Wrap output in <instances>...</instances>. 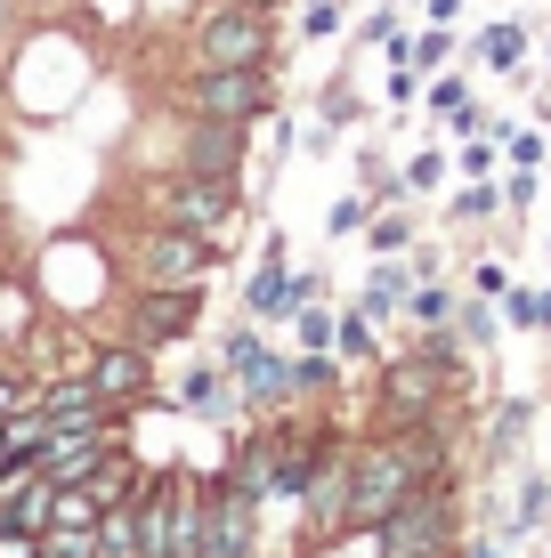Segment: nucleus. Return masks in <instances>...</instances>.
<instances>
[{
  "instance_id": "49",
  "label": "nucleus",
  "mask_w": 551,
  "mask_h": 558,
  "mask_svg": "<svg viewBox=\"0 0 551 558\" xmlns=\"http://www.w3.org/2000/svg\"><path fill=\"white\" fill-rule=\"evenodd\" d=\"M543 453H551V413H543Z\"/></svg>"
},
{
  "instance_id": "15",
  "label": "nucleus",
  "mask_w": 551,
  "mask_h": 558,
  "mask_svg": "<svg viewBox=\"0 0 551 558\" xmlns=\"http://www.w3.org/2000/svg\"><path fill=\"white\" fill-rule=\"evenodd\" d=\"M536 421H543L536 397H503V405L487 413V437H479L487 470H519V461H527V437H536Z\"/></svg>"
},
{
  "instance_id": "5",
  "label": "nucleus",
  "mask_w": 551,
  "mask_h": 558,
  "mask_svg": "<svg viewBox=\"0 0 551 558\" xmlns=\"http://www.w3.org/2000/svg\"><path fill=\"white\" fill-rule=\"evenodd\" d=\"M195 65H284V25L252 0H203L187 16V73Z\"/></svg>"
},
{
  "instance_id": "26",
  "label": "nucleus",
  "mask_w": 551,
  "mask_h": 558,
  "mask_svg": "<svg viewBox=\"0 0 551 558\" xmlns=\"http://www.w3.org/2000/svg\"><path fill=\"white\" fill-rule=\"evenodd\" d=\"M106 518V502L89 486H57V502H49V534H89Z\"/></svg>"
},
{
  "instance_id": "42",
  "label": "nucleus",
  "mask_w": 551,
  "mask_h": 558,
  "mask_svg": "<svg viewBox=\"0 0 551 558\" xmlns=\"http://www.w3.org/2000/svg\"><path fill=\"white\" fill-rule=\"evenodd\" d=\"M422 16H430V25H454V16H463V0H422Z\"/></svg>"
},
{
  "instance_id": "29",
  "label": "nucleus",
  "mask_w": 551,
  "mask_h": 558,
  "mask_svg": "<svg viewBox=\"0 0 551 558\" xmlns=\"http://www.w3.org/2000/svg\"><path fill=\"white\" fill-rule=\"evenodd\" d=\"M503 162H511V170H543V162H551L543 122H503Z\"/></svg>"
},
{
  "instance_id": "11",
  "label": "nucleus",
  "mask_w": 551,
  "mask_h": 558,
  "mask_svg": "<svg viewBox=\"0 0 551 558\" xmlns=\"http://www.w3.org/2000/svg\"><path fill=\"white\" fill-rule=\"evenodd\" d=\"M113 446H130L122 421H98V429H49L41 470L57 477V486H89V477H98V461H106Z\"/></svg>"
},
{
  "instance_id": "45",
  "label": "nucleus",
  "mask_w": 551,
  "mask_h": 558,
  "mask_svg": "<svg viewBox=\"0 0 551 558\" xmlns=\"http://www.w3.org/2000/svg\"><path fill=\"white\" fill-rule=\"evenodd\" d=\"M25 9H33V16H65L73 0H25Z\"/></svg>"
},
{
  "instance_id": "9",
  "label": "nucleus",
  "mask_w": 551,
  "mask_h": 558,
  "mask_svg": "<svg viewBox=\"0 0 551 558\" xmlns=\"http://www.w3.org/2000/svg\"><path fill=\"white\" fill-rule=\"evenodd\" d=\"M243 162H252V130H243V122L179 113V130H170V170H195V179H243Z\"/></svg>"
},
{
  "instance_id": "24",
  "label": "nucleus",
  "mask_w": 551,
  "mask_h": 558,
  "mask_svg": "<svg viewBox=\"0 0 551 558\" xmlns=\"http://www.w3.org/2000/svg\"><path fill=\"white\" fill-rule=\"evenodd\" d=\"M454 340H463V349H495V340H503V307L479 300V292H463V307H454Z\"/></svg>"
},
{
  "instance_id": "20",
  "label": "nucleus",
  "mask_w": 551,
  "mask_h": 558,
  "mask_svg": "<svg viewBox=\"0 0 551 558\" xmlns=\"http://www.w3.org/2000/svg\"><path fill=\"white\" fill-rule=\"evenodd\" d=\"M414 243H422V219H414V203H382L366 219V259H406Z\"/></svg>"
},
{
  "instance_id": "10",
  "label": "nucleus",
  "mask_w": 551,
  "mask_h": 558,
  "mask_svg": "<svg viewBox=\"0 0 551 558\" xmlns=\"http://www.w3.org/2000/svg\"><path fill=\"white\" fill-rule=\"evenodd\" d=\"M89 389L106 397V413L113 405H155L163 397V373H155V349H139V340H122V332H106L98 349H89Z\"/></svg>"
},
{
  "instance_id": "7",
  "label": "nucleus",
  "mask_w": 551,
  "mask_h": 558,
  "mask_svg": "<svg viewBox=\"0 0 551 558\" xmlns=\"http://www.w3.org/2000/svg\"><path fill=\"white\" fill-rule=\"evenodd\" d=\"M203 324V292H163V283H122V300H113V324L106 332L139 340V349H179V340H195Z\"/></svg>"
},
{
  "instance_id": "36",
  "label": "nucleus",
  "mask_w": 551,
  "mask_h": 558,
  "mask_svg": "<svg viewBox=\"0 0 551 558\" xmlns=\"http://www.w3.org/2000/svg\"><path fill=\"white\" fill-rule=\"evenodd\" d=\"M536 195H543V170H511V179H503V210H511V219L536 210Z\"/></svg>"
},
{
  "instance_id": "32",
  "label": "nucleus",
  "mask_w": 551,
  "mask_h": 558,
  "mask_svg": "<svg viewBox=\"0 0 551 558\" xmlns=\"http://www.w3.org/2000/svg\"><path fill=\"white\" fill-rule=\"evenodd\" d=\"M366 219H373V195L357 186V195H340V203L325 210V235H333V243H349V235H366Z\"/></svg>"
},
{
  "instance_id": "14",
  "label": "nucleus",
  "mask_w": 551,
  "mask_h": 558,
  "mask_svg": "<svg viewBox=\"0 0 551 558\" xmlns=\"http://www.w3.org/2000/svg\"><path fill=\"white\" fill-rule=\"evenodd\" d=\"M527 57H536V33H527V16H495V25H479V33H470L463 65L503 73V82H536V73H527Z\"/></svg>"
},
{
  "instance_id": "30",
  "label": "nucleus",
  "mask_w": 551,
  "mask_h": 558,
  "mask_svg": "<svg viewBox=\"0 0 551 558\" xmlns=\"http://www.w3.org/2000/svg\"><path fill=\"white\" fill-rule=\"evenodd\" d=\"M349 33V0H300V41H340Z\"/></svg>"
},
{
  "instance_id": "47",
  "label": "nucleus",
  "mask_w": 551,
  "mask_h": 558,
  "mask_svg": "<svg viewBox=\"0 0 551 558\" xmlns=\"http://www.w3.org/2000/svg\"><path fill=\"white\" fill-rule=\"evenodd\" d=\"M252 9H268V16H284V0H252Z\"/></svg>"
},
{
  "instance_id": "6",
  "label": "nucleus",
  "mask_w": 551,
  "mask_h": 558,
  "mask_svg": "<svg viewBox=\"0 0 551 558\" xmlns=\"http://www.w3.org/2000/svg\"><path fill=\"white\" fill-rule=\"evenodd\" d=\"M284 106V73L276 65H195L179 89H170V113H203V122H276Z\"/></svg>"
},
{
  "instance_id": "48",
  "label": "nucleus",
  "mask_w": 551,
  "mask_h": 558,
  "mask_svg": "<svg viewBox=\"0 0 551 558\" xmlns=\"http://www.w3.org/2000/svg\"><path fill=\"white\" fill-rule=\"evenodd\" d=\"M543 65H551V25H543Z\"/></svg>"
},
{
  "instance_id": "37",
  "label": "nucleus",
  "mask_w": 551,
  "mask_h": 558,
  "mask_svg": "<svg viewBox=\"0 0 551 558\" xmlns=\"http://www.w3.org/2000/svg\"><path fill=\"white\" fill-rule=\"evenodd\" d=\"M470 292H479V300H503V292H511V267H503L495 252H487V259H470Z\"/></svg>"
},
{
  "instance_id": "21",
  "label": "nucleus",
  "mask_w": 551,
  "mask_h": 558,
  "mask_svg": "<svg viewBox=\"0 0 551 558\" xmlns=\"http://www.w3.org/2000/svg\"><path fill=\"white\" fill-rule=\"evenodd\" d=\"M333 356H340V364H382V356H390V349H382V324H373L357 300L333 307Z\"/></svg>"
},
{
  "instance_id": "28",
  "label": "nucleus",
  "mask_w": 551,
  "mask_h": 558,
  "mask_svg": "<svg viewBox=\"0 0 551 558\" xmlns=\"http://www.w3.org/2000/svg\"><path fill=\"white\" fill-rule=\"evenodd\" d=\"M463 106H470V73L463 65H446V73H430V82H422V113H430V122H454Z\"/></svg>"
},
{
  "instance_id": "38",
  "label": "nucleus",
  "mask_w": 551,
  "mask_h": 558,
  "mask_svg": "<svg viewBox=\"0 0 551 558\" xmlns=\"http://www.w3.org/2000/svg\"><path fill=\"white\" fill-rule=\"evenodd\" d=\"M33 25H41V16H33L25 0H0V49H16V41L33 33Z\"/></svg>"
},
{
  "instance_id": "19",
  "label": "nucleus",
  "mask_w": 551,
  "mask_h": 558,
  "mask_svg": "<svg viewBox=\"0 0 551 558\" xmlns=\"http://www.w3.org/2000/svg\"><path fill=\"white\" fill-rule=\"evenodd\" d=\"M33 332H41V292L25 276H0V356H25Z\"/></svg>"
},
{
  "instance_id": "40",
  "label": "nucleus",
  "mask_w": 551,
  "mask_h": 558,
  "mask_svg": "<svg viewBox=\"0 0 551 558\" xmlns=\"http://www.w3.org/2000/svg\"><path fill=\"white\" fill-rule=\"evenodd\" d=\"M0 558H41V534H25V526H0Z\"/></svg>"
},
{
  "instance_id": "13",
  "label": "nucleus",
  "mask_w": 551,
  "mask_h": 558,
  "mask_svg": "<svg viewBox=\"0 0 551 558\" xmlns=\"http://www.w3.org/2000/svg\"><path fill=\"white\" fill-rule=\"evenodd\" d=\"M292 307H300L292 252H284V235H268V243H260V259H252V276H243V316H252V324H284Z\"/></svg>"
},
{
  "instance_id": "22",
  "label": "nucleus",
  "mask_w": 551,
  "mask_h": 558,
  "mask_svg": "<svg viewBox=\"0 0 551 558\" xmlns=\"http://www.w3.org/2000/svg\"><path fill=\"white\" fill-rule=\"evenodd\" d=\"M503 219V179H463L446 195V227H495Z\"/></svg>"
},
{
  "instance_id": "25",
  "label": "nucleus",
  "mask_w": 551,
  "mask_h": 558,
  "mask_svg": "<svg viewBox=\"0 0 551 558\" xmlns=\"http://www.w3.org/2000/svg\"><path fill=\"white\" fill-rule=\"evenodd\" d=\"M454 57H463V41H454V25H422V33H406V65L422 73V82H430V73H446Z\"/></svg>"
},
{
  "instance_id": "51",
  "label": "nucleus",
  "mask_w": 551,
  "mask_h": 558,
  "mask_svg": "<svg viewBox=\"0 0 551 558\" xmlns=\"http://www.w3.org/2000/svg\"><path fill=\"white\" fill-rule=\"evenodd\" d=\"M543 186H551V162H543Z\"/></svg>"
},
{
  "instance_id": "2",
  "label": "nucleus",
  "mask_w": 551,
  "mask_h": 558,
  "mask_svg": "<svg viewBox=\"0 0 551 558\" xmlns=\"http://www.w3.org/2000/svg\"><path fill=\"white\" fill-rule=\"evenodd\" d=\"M463 518H470L463 477H430V486H414L406 502L366 534V543H373V558H454V550H463V534H470Z\"/></svg>"
},
{
  "instance_id": "31",
  "label": "nucleus",
  "mask_w": 551,
  "mask_h": 558,
  "mask_svg": "<svg viewBox=\"0 0 551 558\" xmlns=\"http://www.w3.org/2000/svg\"><path fill=\"white\" fill-rule=\"evenodd\" d=\"M292 349H333V307L325 300H309V307H292Z\"/></svg>"
},
{
  "instance_id": "27",
  "label": "nucleus",
  "mask_w": 551,
  "mask_h": 558,
  "mask_svg": "<svg viewBox=\"0 0 551 558\" xmlns=\"http://www.w3.org/2000/svg\"><path fill=\"white\" fill-rule=\"evenodd\" d=\"M446 170H454V154H446V146H414V154H406V170H397V179H406V203L439 195V186H446Z\"/></svg>"
},
{
  "instance_id": "39",
  "label": "nucleus",
  "mask_w": 551,
  "mask_h": 558,
  "mask_svg": "<svg viewBox=\"0 0 551 558\" xmlns=\"http://www.w3.org/2000/svg\"><path fill=\"white\" fill-rule=\"evenodd\" d=\"M382 98H390V106H422V73H414V65H390Z\"/></svg>"
},
{
  "instance_id": "8",
  "label": "nucleus",
  "mask_w": 551,
  "mask_h": 558,
  "mask_svg": "<svg viewBox=\"0 0 551 558\" xmlns=\"http://www.w3.org/2000/svg\"><path fill=\"white\" fill-rule=\"evenodd\" d=\"M260 494H243L227 470H203V558H260Z\"/></svg>"
},
{
  "instance_id": "35",
  "label": "nucleus",
  "mask_w": 551,
  "mask_h": 558,
  "mask_svg": "<svg viewBox=\"0 0 551 558\" xmlns=\"http://www.w3.org/2000/svg\"><path fill=\"white\" fill-rule=\"evenodd\" d=\"M397 33H406V25H397V0H390V9L357 16V33H349V41H357V49H382V41H397Z\"/></svg>"
},
{
  "instance_id": "18",
  "label": "nucleus",
  "mask_w": 551,
  "mask_h": 558,
  "mask_svg": "<svg viewBox=\"0 0 551 558\" xmlns=\"http://www.w3.org/2000/svg\"><path fill=\"white\" fill-rule=\"evenodd\" d=\"M406 292H414V267L406 259H373L366 283H357V307H366L373 324H397L406 316Z\"/></svg>"
},
{
  "instance_id": "23",
  "label": "nucleus",
  "mask_w": 551,
  "mask_h": 558,
  "mask_svg": "<svg viewBox=\"0 0 551 558\" xmlns=\"http://www.w3.org/2000/svg\"><path fill=\"white\" fill-rule=\"evenodd\" d=\"M454 307H463V292H454L446 276H422V283H414V292H406V316H397V324H414V332H430V324H454Z\"/></svg>"
},
{
  "instance_id": "44",
  "label": "nucleus",
  "mask_w": 551,
  "mask_h": 558,
  "mask_svg": "<svg viewBox=\"0 0 551 558\" xmlns=\"http://www.w3.org/2000/svg\"><path fill=\"white\" fill-rule=\"evenodd\" d=\"M536 122L551 130V65H543V82H536Z\"/></svg>"
},
{
  "instance_id": "43",
  "label": "nucleus",
  "mask_w": 551,
  "mask_h": 558,
  "mask_svg": "<svg viewBox=\"0 0 551 558\" xmlns=\"http://www.w3.org/2000/svg\"><path fill=\"white\" fill-rule=\"evenodd\" d=\"M536 340H551V283H536Z\"/></svg>"
},
{
  "instance_id": "34",
  "label": "nucleus",
  "mask_w": 551,
  "mask_h": 558,
  "mask_svg": "<svg viewBox=\"0 0 551 558\" xmlns=\"http://www.w3.org/2000/svg\"><path fill=\"white\" fill-rule=\"evenodd\" d=\"M495 162H503V138H454V170L463 179H495Z\"/></svg>"
},
{
  "instance_id": "33",
  "label": "nucleus",
  "mask_w": 551,
  "mask_h": 558,
  "mask_svg": "<svg viewBox=\"0 0 551 558\" xmlns=\"http://www.w3.org/2000/svg\"><path fill=\"white\" fill-rule=\"evenodd\" d=\"M357 113H366V98H357V89H349V73H333V82H325V98H316V122H333V130H349V122H357Z\"/></svg>"
},
{
  "instance_id": "16",
  "label": "nucleus",
  "mask_w": 551,
  "mask_h": 558,
  "mask_svg": "<svg viewBox=\"0 0 551 558\" xmlns=\"http://www.w3.org/2000/svg\"><path fill=\"white\" fill-rule=\"evenodd\" d=\"M33 405L49 413V429H98V421H113V413H106V397L89 389V373H49Z\"/></svg>"
},
{
  "instance_id": "1",
  "label": "nucleus",
  "mask_w": 551,
  "mask_h": 558,
  "mask_svg": "<svg viewBox=\"0 0 551 558\" xmlns=\"http://www.w3.org/2000/svg\"><path fill=\"white\" fill-rule=\"evenodd\" d=\"M373 421L366 429H414V421H446L454 405L470 397V373H446V364H430L422 349H390L373 364Z\"/></svg>"
},
{
  "instance_id": "3",
  "label": "nucleus",
  "mask_w": 551,
  "mask_h": 558,
  "mask_svg": "<svg viewBox=\"0 0 551 558\" xmlns=\"http://www.w3.org/2000/svg\"><path fill=\"white\" fill-rule=\"evenodd\" d=\"M139 219H163V227H187V235H212L227 243L243 219V179H195V170H155L146 186H130Z\"/></svg>"
},
{
  "instance_id": "50",
  "label": "nucleus",
  "mask_w": 551,
  "mask_h": 558,
  "mask_svg": "<svg viewBox=\"0 0 551 558\" xmlns=\"http://www.w3.org/2000/svg\"><path fill=\"white\" fill-rule=\"evenodd\" d=\"M41 558H65V550H49V543H41Z\"/></svg>"
},
{
  "instance_id": "4",
  "label": "nucleus",
  "mask_w": 551,
  "mask_h": 558,
  "mask_svg": "<svg viewBox=\"0 0 551 558\" xmlns=\"http://www.w3.org/2000/svg\"><path fill=\"white\" fill-rule=\"evenodd\" d=\"M227 267V243L212 235H187V227H163V219H139L122 235V283H163V292H203Z\"/></svg>"
},
{
  "instance_id": "46",
  "label": "nucleus",
  "mask_w": 551,
  "mask_h": 558,
  "mask_svg": "<svg viewBox=\"0 0 551 558\" xmlns=\"http://www.w3.org/2000/svg\"><path fill=\"white\" fill-rule=\"evenodd\" d=\"M0 98H9V49H0Z\"/></svg>"
},
{
  "instance_id": "52",
  "label": "nucleus",
  "mask_w": 551,
  "mask_h": 558,
  "mask_svg": "<svg viewBox=\"0 0 551 558\" xmlns=\"http://www.w3.org/2000/svg\"><path fill=\"white\" fill-rule=\"evenodd\" d=\"M543 252H551V235H543Z\"/></svg>"
},
{
  "instance_id": "17",
  "label": "nucleus",
  "mask_w": 551,
  "mask_h": 558,
  "mask_svg": "<svg viewBox=\"0 0 551 558\" xmlns=\"http://www.w3.org/2000/svg\"><path fill=\"white\" fill-rule=\"evenodd\" d=\"M503 543H543L551 534V470H519V486H511V510L495 518Z\"/></svg>"
},
{
  "instance_id": "12",
  "label": "nucleus",
  "mask_w": 551,
  "mask_h": 558,
  "mask_svg": "<svg viewBox=\"0 0 551 558\" xmlns=\"http://www.w3.org/2000/svg\"><path fill=\"white\" fill-rule=\"evenodd\" d=\"M163 405H170V413H187V421H219V429H227V421H243V405H236V380L219 373V356L187 364V373L163 389Z\"/></svg>"
},
{
  "instance_id": "41",
  "label": "nucleus",
  "mask_w": 551,
  "mask_h": 558,
  "mask_svg": "<svg viewBox=\"0 0 551 558\" xmlns=\"http://www.w3.org/2000/svg\"><path fill=\"white\" fill-rule=\"evenodd\" d=\"M454 558H511V543H503V534H463Z\"/></svg>"
}]
</instances>
